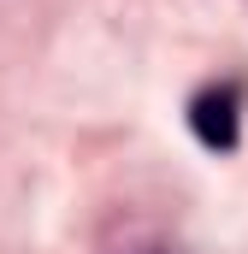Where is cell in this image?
Segmentation results:
<instances>
[{
	"mask_svg": "<svg viewBox=\"0 0 248 254\" xmlns=\"http://www.w3.org/2000/svg\"><path fill=\"white\" fill-rule=\"evenodd\" d=\"M189 125H195V136H201L207 148L231 154V148H237V89H207V95H195Z\"/></svg>",
	"mask_w": 248,
	"mask_h": 254,
	"instance_id": "obj_1",
	"label": "cell"
}]
</instances>
